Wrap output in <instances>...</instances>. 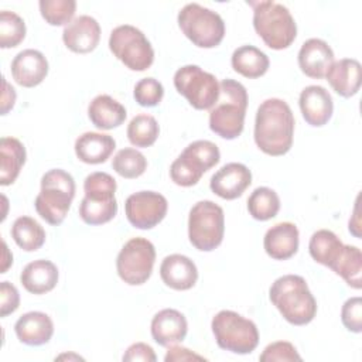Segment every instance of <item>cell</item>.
<instances>
[{
  "instance_id": "obj_1",
  "label": "cell",
  "mask_w": 362,
  "mask_h": 362,
  "mask_svg": "<svg viewBox=\"0 0 362 362\" xmlns=\"http://www.w3.org/2000/svg\"><path fill=\"white\" fill-rule=\"evenodd\" d=\"M294 116L287 102L270 98L260 103L255 119V143L267 156L279 157L293 146Z\"/></svg>"
},
{
  "instance_id": "obj_2",
  "label": "cell",
  "mask_w": 362,
  "mask_h": 362,
  "mask_svg": "<svg viewBox=\"0 0 362 362\" xmlns=\"http://www.w3.org/2000/svg\"><path fill=\"white\" fill-rule=\"evenodd\" d=\"M269 298L283 318L293 325H307L317 314V301L307 281L297 274L276 279L270 286Z\"/></svg>"
},
{
  "instance_id": "obj_3",
  "label": "cell",
  "mask_w": 362,
  "mask_h": 362,
  "mask_svg": "<svg viewBox=\"0 0 362 362\" xmlns=\"http://www.w3.org/2000/svg\"><path fill=\"white\" fill-rule=\"evenodd\" d=\"M247 109V90L233 79L219 82V98L209 110V129L222 139L233 140L240 136Z\"/></svg>"
},
{
  "instance_id": "obj_4",
  "label": "cell",
  "mask_w": 362,
  "mask_h": 362,
  "mask_svg": "<svg viewBox=\"0 0 362 362\" xmlns=\"http://www.w3.org/2000/svg\"><path fill=\"white\" fill-rule=\"evenodd\" d=\"M253 8V27L272 49L288 48L297 37V24L288 8L270 0L247 1Z\"/></svg>"
},
{
  "instance_id": "obj_5",
  "label": "cell",
  "mask_w": 362,
  "mask_h": 362,
  "mask_svg": "<svg viewBox=\"0 0 362 362\" xmlns=\"http://www.w3.org/2000/svg\"><path fill=\"white\" fill-rule=\"evenodd\" d=\"M75 197L72 175L61 168L47 171L41 178V191L35 197L34 206L38 215L49 225H61Z\"/></svg>"
},
{
  "instance_id": "obj_6",
  "label": "cell",
  "mask_w": 362,
  "mask_h": 362,
  "mask_svg": "<svg viewBox=\"0 0 362 362\" xmlns=\"http://www.w3.org/2000/svg\"><path fill=\"white\" fill-rule=\"evenodd\" d=\"M116 180L102 171L90 173L83 181L85 197L79 204V216L88 225H103L117 214L115 198Z\"/></svg>"
},
{
  "instance_id": "obj_7",
  "label": "cell",
  "mask_w": 362,
  "mask_h": 362,
  "mask_svg": "<svg viewBox=\"0 0 362 362\" xmlns=\"http://www.w3.org/2000/svg\"><path fill=\"white\" fill-rule=\"evenodd\" d=\"M211 328L218 346L233 354H250L259 344L256 324L230 310L219 311L212 318Z\"/></svg>"
},
{
  "instance_id": "obj_8",
  "label": "cell",
  "mask_w": 362,
  "mask_h": 362,
  "mask_svg": "<svg viewBox=\"0 0 362 362\" xmlns=\"http://www.w3.org/2000/svg\"><path fill=\"white\" fill-rule=\"evenodd\" d=\"M177 20L182 34L199 48L218 47L225 37L222 17L198 3L185 4L180 10Z\"/></svg>"
},
{
  "instance_id": "obj_9",
  "label": "cell",
  "mask_w": 362,
  "mask_h": 362,
  "mask_svg": "<svg viewBox=\"0 0 362 362\" xmlns=\"http://www.w3.org/2000/svg\"><path fill=\"white\" fill-rule=\"evenodd\" d=\"M219 160L221 153L215 143L209 140H195L173 161L170 177L173 182L180 187H192L198 184L204 173L216 165Z\"/></svg>"
},
{
  "instance_id": "obj_10",
  "label": "cell",
  "mask_w": 362,
  "mask_h": 362,
  "mask_svg": "<svg viewBox=\"0 0 362 362\" xmlns=\"http://www.w3.org/2000/svg\"><path fill=\"white\" fill-rule=\"evenodd\" d=\"M225 215L223 209L209 201H198L189 211L188 238L191 245L201 252L216 249L223 240Z\"/></svg>"
},
{
  "instance_id": "obj_11",
  "label": "cell",
  "mask_w": 362,
  "mask_h": 362,
  "mask_svg": "<svg viewBox=\"0 0 362 362\" xmlns=\"http://www.w3.org/2000/svg\"><path fill=\"white\" fill-rule=\"evenodd\" d=\"M109 49L132 71H146L154 61V49L147 37L130 24L117 25L109 37Z\"/></svg>"
},
{
  "instance_id": "obj_12",
  "label": "cell",
  "mask_w": 362,
  "mask_h": 362,
  "mask_svg": "<svg viewBox=\"0 0 362 362\" xmlns=\"http://www.w3.org/2000/svg\"><path fill=\"white\" fill-rule=\"evenodd\" d=\"M174 86L198 110H211L219 98L218 79L198 65L178 68L174 74Z\"/></svg>"
},
{
  "instance_id": "obj_13",
  "label": "cell",
  "mask_w": 362,
  "mask_h": 362,
  "mask_svg": "<svg viewBox=\"0 0 362 362\" xmlns=\"http://www.w3.org/2000/svg\"><path fill=\"white\" fill-rule=\"evenodd\" d=\"M154 262V245L146 238H132L123 245L116 257V270L129 286H140L150 279Z\"/></svg>"
},
{
  "instance_id": "obj_14",
  "label": "cell",
  "mask_w": 362,
  "mask_h": 362,
  "mask_svg": "<svg viewBox=\"0 0 362 362\" xmlns=\"http://www.w3.org/2000/svg\"><path fill=\"white\" fill-rule=\"evenodd\" d=\"M167 208V198L156 191L134 192L124 202L126 218L137 229L157 226L165 218Z\"/></svg>"
},
{
  "instance_id": "obj_15",
  "label": "cell",
  "mask_w": 362,
  "mask_h": 362,
  "mask_svg": "<svg viewBox=\"0 0 362 362\" xmlns=\"http://www.w3.org/2000/svg\"><path fill=\"white\" fill-rule=\"evenodd\" d=\"M252 184V173L242 163H228L222 165L209 181L214 194L223 199L239 198Z\"/></svg>"
},
{
  "instance_id": "obj_16",
  "label": "cell",
  "mask_w": 362,
  "mask_h": 362,
  "mask_svg": "<svg viewBox=\"0 0 362 362\" xmlns=\"http://www.w3.org/2000/svg\"><path fill=\"white\" fill-rule=\"evenodd\" d=\"M100 40V25L90 16H79L65 25L62 41L68 49L76 54L92 52Z\"/></svg>"
},
{
  "instance_id": "obj_17",
  "label": "cell",
  "mask_w": 362,
  "mask_h": 362,
  "mask_svg": "<svg viewBox=\"0 0 362 362\" xmlns=\"http://www.w3.org/2000/svg\"><path fill=\"white\" fill-rule=\"evenodd\" d=\"M304 120L314 127L327 124L334 112V102L329 92L320 85L305 86L298 99Z\"/></svg>"
},
{
  "instance_id": "obj_18",
  "label": "cell",
  "mask_w": 362,
  "mask_h": 362,
  "mask_svg": "<svg viewBox=\"0 0 362 362\" xmlns=\"http://www.w3.org/2000/svg\"><path fill=\"white\" fill-rule=\"evenodd\" d=\"M48 74V61L38 49H23L11 62L13 79L24 88L40 85Z\"/></svg>"
},
{
  "instance_id": "obj_19",
  "label": "cell",
  "mask_w": 362,
  "mask_h": 362,
  "mask_svg": "<svg viewBox=\"0 0 362 362\" xmlns=\"http://www.w3.org/2000/svg\"><path fill=\"white\" fill-rule=\"evenodd\" d=\"M160 277L167 287L185 291L195 286L198 280V269L189 257L174 253L163 259L160 264Z\"/></svg>"
},
{
  "instance_id": "obj_20",
  "label": "cell",
  "mask_w": 362,
  "mask_h": 362,
  "mask_svg": "<svg viewBox=\"0 0 362 362\" xmlns=\"http://www.w3.org/2000/svg\"><path fill=\"white\" fill-rule=\"evenodd\" d=\"M151 337L161 346H171L181 342L188 331V322L182 313L174 308L158 311L151 320Z\"/></svg>"
},
{
  "instance_id": "obj_21",
  "label": "cell",
  "mask_w": 362,
  "mask_h": 362,
  "mask_svg": "<svg viewBox=\"0 0 362 362\" xmlns=\"http://www.w3.org/2000/svg\"><path fill=\"white\" fill-rule=\"evenodd\" d=\"M332 62L334 51L324 40L310 38L303 42L298 51V66L310 78H324Z\"/></svg>"
},
{
  "instance_id": "obj_22",
  "label": "cell",
  "mask_w": 362,
  "mask_h": 362,
  "mask_svg": "<svg viewBox=\"0 0 362 362\" xmlns=\"http://www.w3.org/2000/svg\"><path fill=\"white\" fill-rule=\"evenodd\" d=\"M300 235L298 229L291 222H280L267 229L263 247L266 253L274 260H287L298 250Z\"/></svg>"
},
{
  "instance_id": "obj_23",
  "label": "cell",
  "mask_w": 362,
  "mask_h": 362,
  "mask_svg": "<svg viewBox=\"0 0 362 362\" xmlns=\"http://www.w3.org/2000/svg\"><path fill=\"white\" fill-rule=\"evenodd\" d=\"M325 78L331 88L342 98H351L358 93L361 86V78H362V69L361 64L355 58H342L338 61H334L327 74Z\"/></svg>"
},
{
  "instance_id": "obj_24",
  "label": "cell",
  "mask_w": 362,
  "mask_h": 362,
  "mask_svg": "<svg viewBox=\"0 0 362 362\" xmlns=\"http://www.w3.org/2000/svg\"><path fill=\"white\" fill-rule=\"evenodd\" d=\"M14 331L20 342L30 346H40L51 339L54 324L45 313L30 311L16 321Z\"/></svg>"
},
{
  "instance_id": "obj_25",
  "label": "cell",
  "mask_w": 362,
  "mask_h": 362,
  "mask_svg": "<svg viewBox=\"0 0 362 362\" xmlns=\"http://www.w3.org/2000/svg\"><path fill=\"white\" fill-rule=\"evenodd\" d=\"M116 148V141L112 136L86 132L81 134L75 141L76 157L86 164H100L105 163Z\"/></svg>"
},
{
  "instance_id": "obj_26",
  "label": "cell",
  "mask_w": 362,
  "mask_h": 362,
  "mask_svg": "<svg viewBox=\"0 0 362 362\" xmlns=\"http://www.w3.org/2000/svg\"><path fill=\"white\" fill-rule=\"evenodd\" d=\"M23 287L31 294H45L58 283L57 266L45 259L30 262L20 274Z\"/></svg>"
},
{
  "instance_id": "obj_27",
  "label": "cell",
  "mask_w": 362,
  "mask_h": 362,
  "mask_svg": "<svg viewBox=\"0 0 362 362\" xmlns=\"http://www.w3.org/2000/svg\"><path fill=\"white\" fill-rule=\"evenodd\" d=\"M124 106L109 95L95 96L88 106L89 120L100 130H110L126 120Z\"/></svg>"
},
{
  "instance_id": "obj_28",
  "label": "cell",
  "mask_w": 362,
  "mask_h": 362,
  "mask_svg": "<svg viewBox=\"0 0 362 362\" xmlns=\"http://www.w3.org/2000/svg\"><path fill=\"white\" fill-rule=\"evenodd\" d=\"M27 158L24 144L16 137H1L0 140V184H13Z\"/></svg>"
},
{
  "instance_id": "obj_29",
  "label": "cell",
  "mask_w": 362,
  "mask_h": 362,
  "mask_svg": "<svg viewBox=\"0 0 362 362\" xmlns=\"http://www.w3.org/2000/svg\"><path fill=\"white\" fill-rule=\"evenodd\" d=\"M230 64L235 72L245 78L255 79L263 76L270 65L269 57L253 45H242L232 54Z\"/></svg>"
},
{
  "instance_id": "obj_30",
  "label": "cell",
  "mask_w": 362,
  "mask_h": 362,
  "mask_svg": "<svg viewBox=\"0 0 362 362\" xmlns=\"http://www.w3.org/2000/svg\"><path fill=\"white\" fill-rule=\"evenodd\" d=\"M344 250V243L339 238L328 229H320L314 232L308 242V252L311 257L329 269L334 267Z\"/></svg>"
},
{
  "instance_id": "obj_31",
  "label": "cell",
  "mask_w": 362,
  "mask_h": 362,
  "mask_svg": "<svg viewBox=\"0 0 362 362\" xmlns=\"http://www.w3.org/2000/svg\"><path fill=\"white\" fill-rule=\"evenodd\" d=\"M11 238L23 250L35 252L45 242V230L34 218L18 216L11 226Z\"/></svg>"
},
{
  "instance_id": "obj_32",
  "label": "cell",
  "mask_w": 362,
  "mask_h": 362,
  "mask_svg": "<svg viewBox=\"0 0 362 362\" xmlns=\"http://www.w3.org/2000/svg\"><path fill=\"white\" fill-rule=\"evenodd\" d=\"M331 270L341 276L349 287L359 290L362 287V255L359 247L344 245V250Z\"/></svg>"
},
{
  "instance_id": "obj_33",
  "label": "cell",
  "mask_w": 362,
  "mask_h": 362,
  "mask_svg": "<svg viewBox=\"0 0 362 362\" xmlns=\"http://www.w3.org/2000/svg\"><path fill=\"white\" fill-rule=\"evenodd\" d=\"M280 198L269 187H257L247 198V211L257 221H269L277 215Z\"/></svg>"
},
{
  "instance_id": "obj_34",
  "label": "cell",
  "mask_w": 362,
  "mask_h": 362,
  "mask_svg": "<svg viewBox=\"0 0 362 362\" xmlns=\"http://www.w3.org/2000/svg\"><path fill=\"white\" fill-rule=\"evenodd\" d=\"M160 133L158 123L151 115H137L127 126V139L136 147H150L156 143Z\"/></svg>"
},
{
  "instance_id": "obj_35",
  "label": "cell",
  "mask_w": 362,
  "mask_h": 362,
  "mask_svg": "<svg viewBox=\"0 0 362 362\" xmlns=\"http://www.w3.org/2000/svg\"><path fill=\"white\" fill-rule=\"evenodd\" d=\"M112 167L120 177L132 180L140 177L146 171L147 160L139 150L126 147L116 153L112 161Z\"/></svg>"
},
{
  "instance_id": "obj_36",
  "label": "cell",
  "mask_w": 362,
  "mask_h": 362,
  "mask_svg": "<svg viewBox=\"0 0 362 362\" xmlns=\"http://www.w3.org/2000/svg\"><path fill=\"white\" fill-rule=\"evenodd\" d=\"M25 37V23L14 11L3 10L0 13V47H17Z\"/></svg>"
},
{
  "instance_id": "obj_37",
  "label": "cell",
  "mask_w": 362,
  "mask_h": 362,
  "mask_svg": "<svg viewBox=\"0 0 362 362\" xmlns=\"http://www.w3.org/2000/svg\"><path fill=\"white\" fill-rule=\"evenodd\" d=\"M38 6L42 18L49 25L69 24L76 10L75 0H41Z\"/></svg>"
},
{
  "instance_id": "obj_38",
  "label": "cell",
  "mask_w": 362,
  "mask_h": 362,
  "mask_svg": "<svg viewBox=\"0 0 362 362\" xmlns=\"http://www.w3.org/2000/svg\"><path fill=\"white\" fill-rule=\"evenodd\" d=\"M133 96L140 106L153 107L161 102L164 96V88L161 82L154 78H143L134 85Z\"/></svg>"
},
{
  "instance_id": "obj_39",
  "label": "cell",
  "mask_w": 362,
  "mask_h": 362,
  "mask_svg": "<svg viewBox=\"0 0 362 362\" xmlns=\"http://www.w3.org/2000/svg\"><path fill=\"white\" fill-rule=\"evenodd\" d=\"M260 362H287V361H301L296 346L287 341H277L269 344L259 356Z\"/></svg>"
},
{
  "instance_id": "obj_40",
  "label": "cell",
  "mask_w": 362,
  "mask_h": 362,
  "mask_svg": "<svg viewBox=\"0 0 362 362\" xmlns=\"http://www.w3.org/2000/svg\"><path fill=\"white\" fill-rule=\"evenodd\" d=\"M341 321L344 327L355 334L362 331V298L351 297L348 298L341 310Z\"/></svg>"
},
{
  "instance_id": "obj_41",
  "label": "cell",
  "mask_w": 362,
  "mask_h": 362,
  "mask_svg": "<svg viewBox=\"0 0 362 362\" xmlns=\"http://www.w3.org/2000/svg\"><path fill=\"white\" fill-rule=\"evenodd\" d=\"M20 305V294L16 286L8 281H1L0 284V315L7 317L14 313Z\"/></svg>"
},
{
  "instance_id": "obj_42",
  "label": "cell",
  "mask_w": 362,
  "mask_h": 362,
  "mask_svg": "<svg viewBox=\"0 0 362 362\" xmlns=\"http://www.w3.org/2000/svg\"><path fill=\"white\" fill-rule=\"evenodd\" d=\"M123 361L126 362H133V361H144V362H154L157 361V356L153 351V348L144 342H136V344H132L123 358Z\"/></svg>"
},
{
  "instance_id": "obj_43",
  "label": "cell",
  "mask_w": 362,
  "mask_h": 362,
  "mask_svg": "<svg viewBox=\"0 0 362 362\" xmlns=\"http://www.w3.org/2000/svg\"><path fill=\"white\" fill-rule=\"evenodd\" d=\"M205 361L204 356L189 351L188 348H184V346H177V345H171L168 346V351L164 356V361L165 362H173V361Z\"/></svg>"
},
{
  "instance_id": "obj_44",
  "label": "cell",
  "mask_w": 362,
  "mask_h": 362,
  "mask_svg": "<svg viewBox=\"0 0 362 362\" xmlns=\"http://www.w3.org/2000/svg\"><path fill=\"white\" fill-rule=\"evenodd\" d=\"M16 103V90L14 88L7 82L6 78H3V95H1V115H7Z\"/></svg>"
},
{
  "instance_id": "obj_45",
  "label": "cell",
  "mask_w": 362,
  "mask_h": 362,
  "mask_svg": "<svg viewBox=\"0 0 362 362\" xmlns=\"http://www.w3.org/2000/svg\"><path fill=\"white\" fill-rule=\"evenodd\" d=\"M358 202H359V197H358L356 201H355L354 214H352V218L349 219V226H348L349 232H351L355 238H361V232H359V229H361V222H359V205H358Z\"/></svg>"
},
{
  "instance_id": "obj_46",
  "label": "cell",
  "mask_w": 362,
  "mask_h": 362,
  "mask_svg": "<svg viewBox=\"0 0 362 362\" xmlns=\"http://www.w3.org/2000/svg\"><path fill=\"white\" fill-rule=\"evenodd\" d=\"M3 253H4V256H3V266H1V272H0V273H6L7 267L13 263V255L7 257V255H8V249H7V245H6V242H4V240H3Z\"/></svg>"
}]
</instances>
